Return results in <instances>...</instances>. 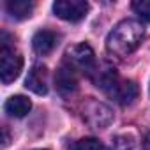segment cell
<instances>
[{"label":"cell","mask_w":150,"mask_h":150,"mask_svg":"<svg viewBox=\"0 0 150 150\" xmlns=\"http://www.w3.org/2000/svg\"><path fill=\"white\" fill-rule=\"evenodd\" d=\"M145 27L136 20L120 21L106 37V50L110 55L124 58L131 55L143 41Z\"/></svg>","instance_id":"1"},{"label":"cell","mask_w":150,"mask_h":150,"mask_svg":"<svg viewBox=\"0 0 150 150\" xmlns=\"http://www.w3.org/2000/svg\"><path fill=\"white\" fill-rule=\"evenodd\" d=\"M65 65H69L74 72H81V74H87V76H92L97 69L96 53L85 42L74 44L65 51Z\"/></svg>","instance_id":"2"},{"label":"cell","mask_w":150,"mask_h":150,"mask_svg":"<svg viewBox=\"0 0 150 150\" xmlns=\"http://www.w3.org/2000/svg\"><path fill=\"white\" fill-rule=\"evenodd\" d=\"M83 120L92 129H106L113 122V111L108 104L96 99H88L83 104Z\"/></svg>","instance_id":"3"},{"label":"cell","mask_w":150,"mask_h":150,"mask_svg":"<svg viewBox=\"0 0 150 150\" xmlns=\"http://www.w3.org/2000/svg\"><path fill=\"white\" fill-rule=\"evenodd\" d=\"M23 69V57L18 53L14 48L2 46L0 50V78L2 83H11L14 81Z\"/></svg>","instance_id":"4"},{"label":"cell","mask_w":150,"mask_h":150,"mask_svg":"<svg viewBox=\"0 0 150 150\" xmlns=\"http://www.w3.org/2000/svg\"><path fill=\"white\" fill-rule=\"evenodd\" d=\"M53 13L71 23L81 21L88 13V4L85 0H58L53 4Z\"/></svg>","instance_id":"5"},{"label":"cell","mask_w":150,"mask_h":150,"mask_svg":"<svg viewBox=\"0 0 150 150\" xmlns=\"http://www.w3.org/2000/svg\"><path fill=\"white\" fill-rule=\"evenodd\" d=\"M55 88L64 97H71L72 94H76V90H78V78H76V72H74L69 65L64 64L57 71V74H55Z\"/></svg>","instance_id":"6"},{"label":"cell","mask_w":150,"mask_h":150,"mask_svg":"<svg viewBox=\"0 0 150 150\" xmlns=\"http://www.w3.org/2000/svg\"><path fill=\"white\" fill-rule=\"evenodd\" d=\"M25 87L37 96L48 94V69H46V65H34L28 71V76L25 80Z\"/></svg>","instance_id":"7"},{"label":"cell","mask_w":150,"mask_h":150,"mask_svg":"<svg viewBox=\"0 0 150 150\" xmlns=\"http://www.w3.org/2000/svg\"><path fill=\"white\" fill-rule=\"evenodd\" d=\"M92 80H94V83H96L97 88H101L103 92H106V94L110 96V94L113 92L115 85H117L122 78L118 76V72H117L113 67L103 65V67H97V69H96V72L92 74Z\"/></svg>","instance_id":"8"},{"label":"cell","mask_w":150,"mask_h":150,"mask_svg":"<svg viewBox=\"0 0 150 150\" xmlns=\"http://www.w3.org/2000/svg\"><path fill=\"white\" fill-rule=\"evenodd\" d=\"M138 94H139V90H138V85L134 81H131V80H120L115 85V88L110 94V97H113L122 106H127V104L134 103V99L138 97Z\"/></svg>","instance_id":"9"},{"label":"cell","mask_w":150,"mask_h":150,"mask_svg":"<svg viewBox=\"0 0 150 150\" xmlns=\"http://www.w3.org/2000/svg\"><path fill=\"white\" fill-rule=\"evenodd\" d=\"M57 44H58V35L51 30H39V32H35V35L32 39V48L39 55L51 53Z\"/></svg>","instance_id":"10"},{"label":"cell","mask_w":150,"mask_h":150,"mask_svg":"<svg viewBox=\"0 0 150 150\" xmlns=\"http://www.w3.org/2000/svg\"><path fill=\"white\" fill-rule=\"evenodd\" d=\"M30 110H32V103L25 96H13L4 104V111L14 118H23L25 115H28Z\"/></svg>","instance_id":"11"},{"label":"cell","mask_w":150,"mask_h":150,"mask_svg":"<svg viewBox=\"0 0 150 150\" xmlns=\"http://www.w3.org/2000/svg\"><path fill=\"white\" fill-rule=\"evenodd\" d=\"M7 13L11 14V18L14 20H27L32 16L34 11V4L28 2V0H9L6 4Z\"/></svg>","instance_id":"12"},{"label":"cell","mask_w":150,"mask_h":150,"mask_svg":"<svg viewBox=\"0 0 150 150\" xmlns=\"http://www.w3.org/2000/svg\"><path fill=\"white\" fill-rule=\"evenodd\" d=\"M69 150H104V146L97 138H81L72 143Z\"/></svg>","instance_id":"13"},{"label":"cell","mask_w":150,"mask_h":150,"mask_svg":"<svg viewBox=\"0 0 150 150\" xmlns=\"http://www.w3.org/2000/svg\"><path fill=\"white\" fill-rule=\"evenodd\" d=\"M131 7L139 20H143L145 23H150V0H138V2H132Z\"/></svg>","instance_id":"14"},{"label":"cell","mask_w":150,"mask_h":150,"mask_svg":"<svg viewBox=\"0 0 150 150\" xmlns=\"http://www.w3.org/2000/svg\"><path fill=\"white\" fill-rule=\"evenodd\" d=\"M132 148H134L132 136L122 134V136H117V139L113 141V150H132Z\"/></svg>","instance_id":"15"},{"label":"cell","mask_w":150,"mask_h":150,"mask_svg":"<svg viewBox=\"0 0 150 150\" xmlns=\"http://www.w3.org/2000/svg\"><path fill=\"white\" fill-rule=\"evenodd\" d=\"M2 134H4V139H2V148H6L9 145V131L7 127H2Z\"/></svg>","instance_id":"16"},{"label":"cell","mask_w":150,"mask_h":150,"mask_svg":"<svg viewBox=\"0 0 150 150\" xmlns=\"http://www.w3.org/2000/svg\"><path fill=\"white\" fill-rule=\"evenodd\" d=\"M143 150H150V132H146L143 138Z\"/></svg>","instance_id":"17"},{"label":"cell","mask_w":150,"mask_h":150,"mask_svg":"<svg viewBox=\"0 0 150 150\" xmlns=\"http://www.w3.org/2000/svg\"><path fill=\"white\" fill-rule=\"evenodd\" d=\"M41 150H42V148H41Z\"/></svg>","instance_id":"18"}]
</instances>
